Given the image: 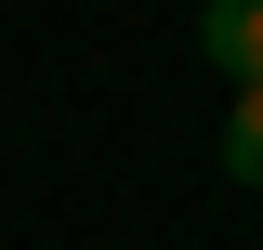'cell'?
Segmentation results:
<instances>
[{
    "mask_svg": "<svg viewBox=\"0 0 263 250\" xmlns=\"http://www.w3.org/2000/svg\"><path fill=\"white\" fill-rule=\"evenodd\" d=\"M197 53L224 79H263V0H197Z\"/></svg>",
    "mask_w": 263,
    "mask_h": 250,
    "instance_id": "1",
    "label": "cell"
},
{
    "mask_svg": "<svg viewBox=\"0 0 263 250\" xmlns=\"http://www.w3.org/2000/svg\"><path fill=\"white\" fill-rule=\"evenodd\" d=\"M224 171L263 185V79H237V105H224Z\"/></svg>",
    "mask_w": 263,
    "mask_h": 250,
    "instance_id": "2",
    "label": "cell"
}]
</instances>
